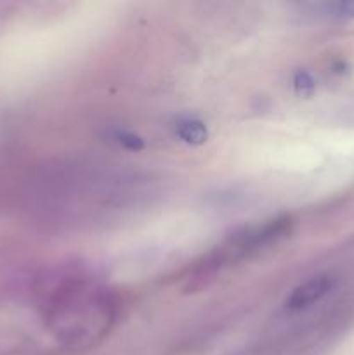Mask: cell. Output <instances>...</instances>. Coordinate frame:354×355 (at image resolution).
Instances as JSON below:
<instances>
[{"label":"cell","mask_w":354,"mask_h":355,"mask_svg":"<svg viewBox=\"0 0 354 355\" xmlns=\"http://www.w3.org/2000/svg\"><path fill=\"white\" fill-rule=\"evenodd\" d=\"M333 283H335V279L328 274H319V276L311 277V279H307L304 284H301V286L292 291L285 305H287L288 311H304V309L311 307L312 304L321 300L332 290Z\"/></svg>","instance_id":"cell-1"},{"label":"cell","mask_w":354,"mask_h":355,"mask_svg":"<svg viewBox=\"0 0 354 355\" xmlns=\"http://www.w3.org/2000/svg\"><path fill=\"white\" fill-rule=\"evenodd\" d=\"M180 137L187 142H193V144H200L207 139V130L203 128V125L198 123V121H183L177 128Z\"/></svg>","instance_id":"cell-2"},{"label":"cell","mask_w":354,"mask_h":355,"mask_svg":"<svg viewBox=\"0 0 354 355\" xmlns=\"http://www.w3.org/2000/svg\"><path fill=\"white\" fill-rule=\"evenodd\" d=\"M323 12L335 19H354V2H330L321 6Z\"/></svg>","instance_id":"cell-3"},{"label":"cell","mask_w":354,"mask_h":355,"mask_svg":"<svg viewBox=\"0 0 354 355\" xmlns=\"http://www.w3.org/2000/svg\"><path fill=\"white\" fill-rule=\"evenodd\" d=\"M117 137H118V141H120V144H124L125 148H130V149L142 148L141 139L134 137V135H132V134H118Z\"/></svg>","instance_id":"cell-4"}]
</instances>
